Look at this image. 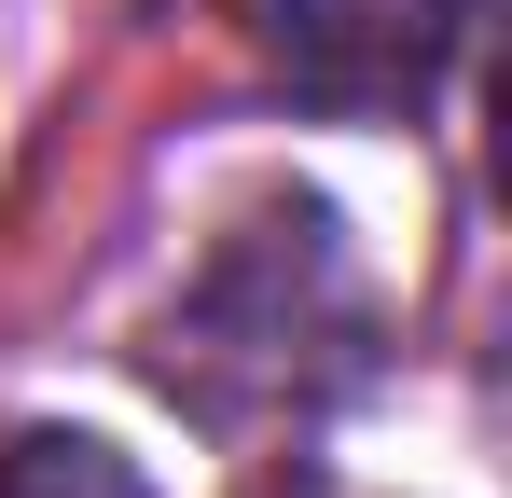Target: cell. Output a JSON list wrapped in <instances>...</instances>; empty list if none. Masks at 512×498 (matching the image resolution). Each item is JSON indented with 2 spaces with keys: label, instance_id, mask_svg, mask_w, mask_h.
<instances>
[{
  "label": "cell",
  "instance_id": "cell-1",
  "mask_svg": "<svg viewBox=\"0 0 512 498\" xmlns=\"http://www.w3.org/2000/svg\"><path fill=\"white\" fill-rule=\"evenodd\" d=\"M471 0H277V70L319 111H416Z\"/></svg>",
  "mask_w": 512,
  "mask_h": 498
},
{
  "label": "cell",
  "instance_id": "cell-2",
  "mask_svg": "<svg viewBox=\"0 0 512 498\" xmlns=\"http://www.w3.org/2000/svg\"><path fill=\"white\" fill-rule=\"evenodd\" d=\"M0 498H153V471L97 429H14L0 443Z\"/></svg>",
  "mask_w": 512,
  "mask_h": 498
}]
</instances>
